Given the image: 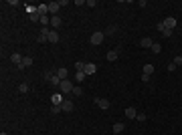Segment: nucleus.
Segmentation results:
<instances>
[{"instance_id":"aec40b11","label":"nucleus","mask_w":182,"mask_h":135,"mask_svg":"<svg viewBox=\"0 0 182 135\" xmlns=\"http://www.w3.org/2000/svg\"><path fill=\"white\" fill-rule=\"evenodd\" d=\"M30 65H33V59H30V57H24V59H22V67L20 69H27V67H30Z\"/></svg>"},{"instance_id":"dca6fc26","label":"nucleus","mask_w":182,"mask_h":135,"mask_svg":"<svg viewBox=\"0 0 182 135\" xmlns=\"http://www.w3.org/2000/svg\"><path fill=\"white\" fill-rule=\"evenodd\" d=\"M126 117H128V119H136V117H138V111H136L134 107H128L126 109Z\"/></svg>"},{"instance_id":"7ed1b4c3","label":"nucleus","mask_w":182,"mask_h":135,"mask_svg":"<svg viewBox=\"0 0 182 135\" xmlns=\"http://www.w3.org/2000/svg\"><path fill=\"white\" fill-rule=\"evenodd\" d=\"M61 109H63V111H65V113H71V111H73L75 109V105L71 101H69V99H65V101L61 103Z\"/></svg>"},{"instance_id":"412c9836","label":"nucleus","mask_w":182,"mask_h":135,"mask_svg":"<svg viewBox=\"0 0 182 135\" xmlns=\"http://www.w3.org/2000/svg\"><path fill=\"white\" fill-rule=\"evenodd\" d=\"M117 57H120V53H117V51H109V53H107V61H115Z\"/></svg>"},{"instance_id":"6ab92c4d","label":"nucleus","mask_w":182,"mask_h":135,"mask_svg":"<svg viewBox=\"0 0 182 135\" xmlns=\"http://www.w3.org/2000/svg\"><path fill=\"white\" fill-rule=\"evenodd\" d=\"M142 71H144V75H152V73H154V65H150V63H148V65H144Z\"/></svg>"},{"instance_id":"2eb2a0df","label":"nucleus","mask_w":182,"mask_h":135,"mask_svg":"<svg viewBox=\"0 0 182 135\" xmlns=\"http://www.w3.org/2000/svg\"><path fill=\"white\" fill-rule=\"evenodd\" d=\"M152 44H154L152 38H142V41H140V47L142 48H152Z\"/></svg>"},{"instance_id":"20e7f679","label":"nucleus","mask_w":182,"mask_h":135,"mask_svg":"<svg viewBox=\"0 0 182 135\" xmlns=\"http://www.w3.org/2000/svg\"><path fill=\"white\" fill-rule=\"evenodd\" d=\"M22 59H24V57H22L20 53H12L10 54V61H12L14 65H18V67H22Z\"/></svg>"},{"instance_id":"a211bd4d","label":"nucleus","mask_w":182,"mask_h":135,"mask_svg":"<svg viewBox=\"0 0 182 135\" xmlns=\"http://www.w3.org/2000/svg\"><path fill=\"white\" fill-rule=\"evenodd\" d=\"M49 83H51L53 87H59V85H61V79L57 77V73H53V77H51V81H49Z\"/></svg>"},{"instance_id":"0eeeda50","label":"nucleus","mask_w":182,"mask_h":135,"mask_svg":"<svg viewBox=\"0 0 182 135\" xmlns=\"http://www.w3.org/2000/svg\"><path fill=\"white\" fill-rule=\"evenodd\" d=\"M61 24H63V20H61L59 14H57V16H51V26H53V30H57Z\"/></svg>"},{"instance_id":"2f4dec72","label":"nucleus","mask_w":182,"mask_h":135,"mask_svg":"<svg viewBox=\"0 0 182 135\" xmlns=\"http://www.w3.org/2000/svg\"><path fill=\"white\" fill-rule=\"evenodd\" d=\"M95 4H97V2H95V0H87V4H85V6H89V8H93Z\"/></svg>"},{"instance_id":"423d86ee","label":"nucleus","mask_w":182,"mask_h":135,"mask_svg":"<svg viewBox=\"0 0 182 135\" xmlns=\"http://www.w3.org/2000/svg\"><path fill=\"white\" fill-rule=\"evenodd\" d=\"M95 105H97L99 109H103V111H105V109H109V105H111V103H109L107 99H95Z\"/></svg>"},{"instance_id":"a878e982","label":"nucleus","mask_w":182,"mask_h":135,"mask_svg":"<svg viewBox=\"0 0 182 135\" xmlns=\"http://www.w3.org/2000/svg\"><path fill=\"white\" fill-rule=\"evenodd\" d=\"M51 111H53V115H57V113H61L63 109H61V105H53V107H51Z\"/></svg>"},{"instance_id":"c85d7f7f","label":"nucleus","mask_w":182,"mask_h":135,"mask_svg":"<svg viewBox=\"0 0 182 135\" xmlns=\"http://www.w3.org/2000/svg\"><path fill=\"white\" fill-rule=\"evenodd\" d=\"M172 63H174L176 67H180V65H182V57H180V54H178V57H176V59H174V61H172Z\"/></svg>"},{"instance_id":"ddd939ff","label":"nucleus","mask_w":182,"mask_h":135,"mask_svg":"<svg viewBox=\"0 0 182 135\" xmlns=\"http://www.w3.org/2000/svg\"><path fill=\"white\" fill-rule=\"evenodd\" d=\"M97 67H95L93 63H85V75H95Z\"/></svg>"},{"instance_id":"39448f33","label":"nucleus","mask_w":182,"mask_h":135,"mask_svg":"<svg viewBox=\"0 0 182 135\" xmlns=\"http://www.w3.org/2000/svg\"><path fill=\"white\" fill-rule=\"evenodd\" d=\"M49 32H51V30L45 26V28L39 32V38H37V41H39V42H47V41H49Z\"/></svg>"},{"instance_id":"4468645a","label":"nucleus","mask_w":182,"mask_h":135,"mask_svg":"<svg viewBox=\"0 0 182 135\" xmlns=\"http://www.w3.org/2000/svg\"><path fill=\"white\" fill-rule=\"evenodd\" d=\"M37 12H39L40 16H47V12H49V4H39V6H37Z\"/></svg>"},{"instance_id":"bb28decb","label":"nucleus","mask_w":182,"mask_h":135,"mask_svg":"<svg viewBox=\"0 0 182 135\" xmlns=\"http://www.w3.org/2000/svg\"><path fill=\"white\" fill-rule=\"evenodd\" d=\"M146 119H148V117H146L144 113H138V117H136V121H140V123H144Z\"/></svg>"},{"instance_id":"5701e85b","label":"nucleus","mask_w":182,"mask_h":135,"mask_svg":"<svg viewBox=\"0 0 182 135\" xmlns=\"http://www.w3.org/2000/svg\"><path fill=\"white\" fill-rule=\"evenodd\" d=\"M83 79H85V73H83V71H79V73H75V81H77V83H81Z\"/></svg>"},{"instance_id":"f3484780","label":"nucleus","mask_w":182,"mask_h":135,"mask_svg":"<svg viewBox=\"0 0 182 135\" xmlns=\"http://www.w3.org/2000/svg\"><path fill=\"white\" fill-rule=\"evenodd\" d=\"M123 129H126V125H123V123H115V125H113V133H115V135H120Z\"/></svg>"},{"instance_id":"c756f323","label":"nucleus","mask_w":182,"mask_h":135,"mask_svg":"<svg viewBox=\"0 0 182 135\" xmlns=\"http://www.w3.org/2000/svg\"><path fill=\"white\" fill-rule=\"evenodd\" d=\"M162 34H164V38H168V36H172V30H170V28H164Z\"/></svg>"},{"instance_id":"9d476101","label":"nucleus","mask_w":182,"mask_h":135,"mask_svg":"<svg viewBox=\"0 0 182 135\" xmlns=\"http://www.w3.org/2000/svg\"><path fill=\"white\" fill-rule=\"evenodd\" d=\"M164 24H166V28H170V30H174V26H176V18L174 16H168L166 20H162Z\"/></svg>"},{"instance_id":"72a5a7b5","label":"nucleus","mask_w":182,"mask_h":135,"mask_svg":"<svg viewBox=\"0 0 182 135\" xmlns=\"http://www.w3.org/2000/svg\"><path fill=\"white\" fill-rule=\"evenodd\" d=\"M0 135H6V133H4V131H2V133H0Z\"/></svg>"},{"instance_id":"1a4fd4ad","label":"nucleus","mask_w":182,"mask_h":135,"mask_svg":"<svg viewBox=\"0 0 182 135\" xmlns=\"http://www.w3.org/2000/svg\"><path fill=\"white\" fill-rule=\"evenodd\" d=\"M59 41H61L59 32H57V30H51V32H49V42H53V44H57Z\"/></svg>"},{"instance_id":"f03ea898","label":"nucleus","mask_w":182,"mask_h":135,"mask_svg":"<svg viewBox=\"0 0 182 135\" xmlns=\"http://www.w3.org/2000/svg\"><path fill=\"white\" fill-rule=\"evenodd\" d=\"M103 41H105V34L99 32V30H97V32H93L91 36H89V42H91V44H101Z\"/></svg>"},{"instance_id":"9b49d317","label":"nucleus","mask_w":182,"mask_h":135,"mask_svg":"<svg viewBox=\"0 0 182 135\" xmlns=\"http://www.w3.org/2000/svg\"><path fill=\"white\" fill-rule=\"evenodd\" d=\"M63 101H65V99H63L61 93H53V97H51V103H53V105H61Z\"/></svg>"},{"instance_id":"6e6552de","label":"nucleus","mask_w":182,"mask_h":135,"mask_svg":"<svg viewBox=\"0 0 182 135\" xmlns=\"http://www.w3.org/2000/svg\"><path fill=\"white\" fill-rule=\"evenodd\" d=\"M55 73H57V77H59L61 81H65V79H67L69 77V71L65 67H61V69H57V71H55Z\"/></svg>"},{"instance_id":"f8f14e48","label":"nucleus","mask_w":182,"mask_h":135,"mask_svg":"<svg viewBox=\"0 0 182 135\" xmlns=\"http://www.w3.org/2000/svg\"><path fill=\"white\" fill-rule=\"evenodd\" d=\"M59 8H61V4H59V2H51V4H49V12L53 14V16H57Z\"/></svg>"},{"instance_id":"7c9ffc66","label":"nucleus","mask_w":182,"mask_h":135,"mask_svg":"<svg viewBox=\"0 0 182 135\" xmlns=\"http://www.w3.org/2000/svg\"><path fill=\"white\" fill-rule=\"evenodd\" d=\"M156 28H158L160 32H164V28H166V24H164V22H158V24H156Z\"/></svg>"},{"instance_id":"cd10ccee","label":"nucleus","mask_w":182,"mask_h":135,"mask_svg":"<svg viewBox=\"0 0 182 135\" xmlns=\"http://www.w3.org/2000/svg\"><path fill=\"white\" fill-rule=\"evenodd\" d=\"M81 93H83V89H81V87H73V95H75V97H79Z\"/></svg>"},{"instance_id":"4be33fe9","label":"nucleus","mask_w":182,"mask_h":135,"mask_svg":"<svg viewBox=\"0 0 182 135\" xmlns=\"http://www.w3.org/2000/svg\"><path fill=\"white\" fill-rule=\"evenodd\" d=\"M75 69H77V73H79V71H83V73H85V63L77 61V63H75Z\"/></svg>"},{"instance_id":"f257e3e1","label":"nucleus","mask_w":182,"mask_h":135,"mask_svg":"<svg viewBox=\"0 0 182 135\" xmlns=\"http://www.w3.org/2000/svg\"><path fill=\"white\" fill-rule=\"evenodd\" d=\"M73 83L69 81V79H65V81H61V85H59V89H61V93L63 95H69V93H73Z\"/></svg>"},{"instance_id":"b1692460","label":"nucleus","mask_w":182,"mask_h":135,"mask_svg":"<svg viewBox=\"0 0 182 135\" xmlns=\"http://www.w3.org/2000/svg\"><path fill=\"white\" fill-rule=\"evenodd\" d=\"M160 51H162L160 42H154V44H152V53H156V54H158V53H160Z\"/></svg>"},{"instance_id":"473e14b6","label":"nucleus","mask_w":182,"mask_h":135,"mask_svg":"<svg viewBox=\"0 0 182 135\" xmlns=\"http://www.w3.org/2000/svg\"><path fill=\"white\" fill-rule=\"evenodd\" d=\"M168 71H170V73H172V71H176V65H174V63H170V65H168Z\"/></svg>"},{"instance_id":"393cba45","label":"nucleus","mask_w":182,"mask_h":135,"mask_svg":"<svg viewBox=\"0 0 182 135\" xmlns=\"http://www.w3.org/2000/svg\"><path fill=\"white\" fill-rule=\"evenodd\" d=\"M18 91H20V93H28V85H27V83H20Z\"/></svg>"}]
</instances>
